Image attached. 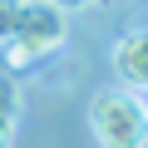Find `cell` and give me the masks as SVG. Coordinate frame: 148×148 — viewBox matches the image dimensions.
<instances>
[{
	"label": "cell",
	"mask_w": 148,
	"mask_h": 148,
	"mask_svg": "<svg viewBox=\"0 0 148 148\" xmlns=\"http://www.w3.org/2000/svg\"><path fill=\"white\" fill-rule=\"evenodd\" d=\"M69 25H64V10L49 5V0H20V15H15V30H10V45H5V69H25L45 54H54L64 45Z\"/></svg>",
	"instance_id": "1"
},
{
	"label": "cell",
	"mask_w": 148,
	"mask_h": 148,
	"mask_svg": "<svg viewBox=\"0 0 148 148\" xmlns=\"http://www.w3.org/2000/svg\"><path fill=\"white\" fill-rule=\"evenodd\" d=\"M89 128L99 148H143L148 143V114L133 89H99L89 104Z\"/></svg>",
	"instance_id": "2"
},
{
	"label": "cell",
	"mask_w": 148,
	"mask_h": 148,
	"mask_svg": "<svg viewBox=\"0 0 148 148\" xmlns=\"http://www.w3.org/2000/svg\"><path fill=\"white\" fill-rule=\"evenodd\" d=\"M114 74L128 89H148V30H128L114 45Z\"/></svg>",
	"instance_id": "3"
},
{
	"label": "cell",
	"mask_w": 148,
	"mask_h": 148,
	"mask_svg": "<svg viewBox=\"0 0 148 148\" xmlns=\"http://www.w3.org/2000/svg\"><path fill=\"white\" fill-rule=\"evenodd\" d=\"M20 109H25V94L15 84L10 69H0V148L15 143V128H20Z\"/></svg>",
	"instance_id": "4"
},
{
	"label": "cell",
	"mask_w": 148,
	"mask_h": 148,
	"mask_svg": "<svg viewBox=\"0 0 148 148\" xmlns=\"http://www.w3.org/2000/svg\"><path fill=\"white\" fill-rule=\"evenodd\" d=\"M15 15H20V0H0V45H10V30H15Z\"/></svg>",
	"instance_id": "5"
},
{
	"label": "cell",
	"mask_w": 148,
	"mask_h": 148,
	"mask_svg": "<svg viewBox=\"0 0 148 148\" xmlns=\"http://www.w3.org/2000/svg\"><path fill=\"white\" fill-rule=\"evenodd\" d=\"M49 5H59V10H79V5H89V0H49Z\"/></svg>",
	"instance_id": "6"
},
{
	"label": "cell",
	"mask_w": 148,
	"mask_h": 148,
	"mask_svg": "<svg viewBox=\"0 0 148 148\" xmlns=\"http://www.w3.org/2000/svg\"><path fill=\"white\" fill-rule=\"evenodd\" d=\"M143 114H148V89H143Z\"/></svg>",
	"instance_id": "7"
}]
</instances>
